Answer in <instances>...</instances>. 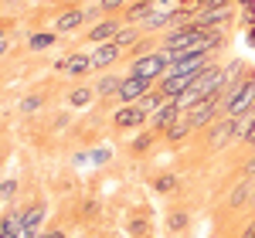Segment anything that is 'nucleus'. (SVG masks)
I'll return each instance as SVG.
<instances>
[{"label":"nucleus","instance_id":"nucleus-35","mask_svg":"<svg viewBox=\"0 0 255 238\" xmlns=\"http://www.w3.org/2000/svg\"><path fill=\"white\" fill-rule=\"evenodd\" d=\"M228 3H232V0H208V7H228ZM201 7H204V3H201Z\"/></svg>","mask_w":255,"mask_h":238},{"label":"nucleus","instance_id":"nucleus-21","mask_svg":"<svg viewBox=\"0 0 255 238\" xmlns=\"http://www.w3.org/2000/svg\"><path fill=\"white\" fill-rule=\"evenodd\" d=\"M41 221H44V204H34V208L24 211V228H27V232H38Z\"/></svg>","mask_w":255,"mask_h":238},{"label":"nucleus","instance_id":"nucleus-3","mask_svg":"<svg viewBox=\"0 0 255 238\" xmlns=\"http://www.w3.org/2000/svg\"><path fill=\"white\" fill-rule=\"evenodd\" d=\"M211 31H204V27H170L167 31V38H163V51L167 55H174V51H184V48H191V44H201V41L208 38Z\"/></svg>","mask_w":255,"mask_h":238},{"label":"nucleus","instance_id":"nucleus-43","mask_svg":"<svg viewBox=\"0 0 255 238\" xmlns=\"http://www.w3.org/2000/svg\"><path fill=\"white\" fill-rule=\"evenodd\" d=\"M252 146H255V143H252Z\"/></svg>","mask_w":255,"mask_h":238},{"label":"nucleus","instance_id":"nucleus-9","mask_svg":"<svg viewBox=\"0 0 255 238\" xmlns=\"http://www.w3.org/2000/svg\"><path fill=\"white\" fill-rule=\"evenodd\" d=\"M180 116H184V109L177 106V99H167V102H163V106L157 109V113L150 116V122H153L157 129H163V133H167V129H170V126H174Z\"/></svg>","mask_w":255,"mask_h":238},{"label":"nucleus","instance_id":"nucleus-22","mask_svg":"<svg viewBox=\"0 0 255 238\" xmlns=\"http://www.w3.org/2000/svg\"><path fill=\"white\" fill-rule=\"evenodd\" d=\"M0 232H10V235H20V232H24V211H10L7 218L0 221Z\"/></svg>","mask_w":255,"mask_h":238},{"label":"nucleus","instance_id":"nucleus-12","mask_svg":"<svg viewBox=\"0 0 255 238\" xmlns=\"http://www.w3.org/2000/svg\"><path fill=\"white\" fill-rule=\"evenodd\" d=\"M58 72H65V75H85L89 68H92V55H72V58H65L55 65Z\"/></svg>","mask_w":255,"mask_h":238},{"label":"nucleus","instance_id":"nucleus-37","mask_svg":"<svg viewBox=\"0 0 255 238\" xmlns=\"http://www.w3.org/2000/svg\"><path fill=\"white\" fill-rule=\"evenodd\" d=\"M242 238H255V221L249 225V228H245V235H242Z\"/></svg>","mask_w":255,"mask_h":238},{"label":"nucleus","instance_id":"nucleus-38","mask_svg":"<svg viewBox=\"0 0 255 238\" xmlns=\"http://www.w3.org/2000/svg\"><path fill=\"white\" fill-rule=\"evenodd\" d=\"M3 51H7V34L0 31V55H3Z\"/></svg>","mask_w":255,"mask_h":238},{"label":"nucleus","instance_id":"nucleus-2","mask_svg":"<svg viewBox=\"0 0 255 238\" xmlns=\"http://www.w3.org/2000/svg\"><path fill=\"white\" fill-rule=\"evenodd\" d=\"M252 106H255V75H245V79L225 96V113H228V116H242V113L252 109Z\"/></svg>","mask_w":255,"mask_h":238},{"label":"nucleus","instance_id":"nucleus-11","mask_svg":"<svg viewBox=\"0 0 255 238\" xmlns=\"http://www.w3.org/2000/svg\"><path fill=\"white\" fill-rule=\"evenodd\" d=\"M235 139L238 143H255V106L235 116Z\"/></svg>","mask_w":255,"mask_h":238},{"label":"nucleus","instance_id":"nucleus-17","mask_svg":"<svg viewBox=\"0 0 255 238\" xmlns=\"http://www.w3.org/2000/svg\"><path fill=\"white\" fill-rule=\"evenodd\" d=\"M249 194H255V177H252V174H249V177L232 191V208H242V204L249 201Z\"/></svg>","mask_w":255,"mask_h":238},{"label":"nucleus","instance_id":"nucleus-42","mask_svg":"<svg viewBox=\"0 0 255 238\" xmlns=\"http://www.w3.org/2000/svg\"><path fill=\"white\" fill-rule=\"evenodd\" d=\"M99 3H102V0H99Z\"/></svg>","mask_w":255,"mask_h":238},{"label":"nucleus","instance_id":"nucleus-39","mask_svg":"<svg viewBox=\"0 0 255 238\" xmlns=\"http://www.w3.org/2000/svg\"><path fill=\"white\" fill-rule=\"evenodd\" d=\"M238 3H242L245 10H255V0H238Z\"/></svg>","mask_w":255,"mask_h":238},{"label":"nucleus","instance_id":"nucleus-6","mask_svg":"<svg viewBox=\"0 0 255 238\" xmlns=\"http://www.w3.org/2000/svg\"><path fill=\"white\" fill-rule=\"evenodd\" d=\"M153 89V82L150 79H136V75H126L123 79V89H119V102H126V106H136L146 92Z\"/></svg>","mask_w":255,"mask_h":238},{"label":"nucleus","instance_id":"nucleus-25","mask_svg":"<svg viewBox=\"0 0 255 238\" xmlns=\"http://www.w3.org/2000/svg\"><path fill=\"white\" fill-rule=\"evenodd\" d=\"M191 129H194V126H191L187 119L180 116V119H177V122H174V126L167 129V139H184V136H187V133H191Z\"/></svg>","mask_w":255,"mask_h":238},{"label":"nucleus","instance_id":"nucleus-16","mask_svg":"<svg viewBox=\"0 0 255 238\" xmlns=\"http://www.w3.org/2000/svg\"><path fill=\"white\" fill-rule=\"evenodd\" d=\"M143 113H139L136 106H123L116 113V126H123V129H133V126H143Z\"/></svg>","mask_w":255,"mask_h":238},{"label":"nucleus","instance_id":"nucleus-15","mask_svg":"<svg viewBox=\"0 0 255 238\" xmlns=\"http://www.w3.org/2000/svg\"><path fill=\"white\" fill-rule=\"evenodd\" d=\"M245 75H249V72H245V61H232V65L225 68V85H221V99H225V96H228V92H232V89H235V85H238L242 79H245Z\"/></svg>","mask_w":255,"mask_h":238},{"label":"nucleus","instance_id":"nucleus-40","mask_svg":"<svg viewBox=\"0 0 255 238\" xmlns=\"http://www.w3.org/2000/svg\"><path fill=\"white\" fill-rule=\"evenodd\" d=\"M0 238H17V235H10V232H0Z\"/></svg>","mask_w":255,"mask_h":238},{"label":"nucleus","instance_id":"nucleus-41","mask_svg":"<svg viewBox=\"0 0 255 238\" xmlns=\"http://www.w3.org/2000/svg\"><path fill=\"white\" fill-rule=\"evenodd\" d=\"M187 3H208V0H187Z\"/></svg>","mask_w":255,"mask_h":238},{"label":"nucleus","instance_id":"nucleus-7","mask_svg":"<svg viewBox=\"0 0 255 238\" xmlns=\"http://www.w3.org/2000/svg\"><path fill=\"white\" fill-rule=\"evenodd\" d=\"M228 139H235V116H218L211 122V133H208V146H221V143H228Z\"/></svg>","mask_w":255,"mask_h":238},{"label":"nucleus","instance_id":"nucleus-29","mask_svg":"<svg viewBox=\"0 0 255 238\" xmlns=\"http://www.w3.org/2000/svg\"><path fill=\"white\" fill-rule=\"evenodd\" d=\"M38 106H41V96H27V99L20 102V109H24V113H34Z\"/></svg>","mask_w":255,"mask_h":238},{"label":"nucleus","instance_id":"nucleus-32","mask_svg":"<svg viewBox=\"0 0 255 238\" xmlns=\"http://www.w3.org/2000/svg\"><path fill=\"white\" fill-rule=\"evenodd\" d=\"M123 3H126V0H102V3H99V7H102V10H119V7H123Z\"/></svg>","mask_w":255,"mask_h":238},{"label":"nucleus","instance_id":"nucleus-18","mask_svg":"<svg viewBox=\"0 0 255 238\" xmlns=\"http://www.w3.org/2000/svg\"><path fill=\"white\" fill-rule=\"evenodd\" d=\"M150 14H153V0H139V3H133V7L126 10V20H129V24H143Z\"/></svg>","mask_w":255,"mask_h":238},{"label":"nucleus","instance_id":"nucleus-8","mask_svg":"<svg viewBox=\"0 0 255 238\" xmlns=\"http://www.w3.org/2000/svg\"><path fill=\"white\" fill-rule=\"evenodd\" d=\"M177 24V7L174 3H160V7H153V14L143 20V31H157V27H174Z\"/></svg>","mask_w":255,"mask_h":238},{"label":"nucleus","instance_id":"nucleus-33","mask_svg":"<svg viewBox=\"0 0 255 238\" xmlns=\"http://www.w3.org/2000/svg\"><path fill=\"white\" fill-rule=\"evenodd\" d=\"M92 160H96V163H102V160H109V150H96V153H92Z\"/></svg>","mask_w":255,"mask_h":238},{"label":"nucleus","instance_id":"nucleus-28","mask_svg":"<svg viewBox=\"0 0 255 238\" xmlns=\"http://www.w3.org/2000/svg\"><path fill=\"white\" fill-rule=\"evenodd\" d=\"M174 187H177V177H174V174L157 177V191H160V194H167V191H174Z\"/></svg>","mask_w":255,"mask_h":238},{"label":"nucleus","instance_id":"nucleus-27","mask_svg":"<svg viewBox=\"0 0 255 238\" xmlns=\"http://www.w3.org/2000/svg\"><path fill=\"white\" fill-rule=\"evenodd\" d=\"M92 92H96V89H75V92H72V106H89Z\"/></svg>","mask_w":255,"mask_h":238},{"label":"nucleus","instance_id":"nucleus-23","mask_svg":"<svg viewBox=\"0 0 255 238\" xmlns=\"http://www.w3.org/2000/svg\"><path fill=\"white\" fill-rule=\"evenodd\" d=\"M55 41H58V38H55L51 31H41V34H31L27 44H31V51H44V48H51Z\"/></svg>","mask_w":255,"mask_h":238},{"label":"nucleus","instance_id":"nucleus-10","mask_svg":"<svg viewBox=\"0 0 255 238\" xmlns=\"http://www.w3.org/2000/svg\"><path fill=\"white\" fill-rule=\"evenodd\" d=\"M119 48L116 41H106V44H96V51H92V68H109V65H116L119 61Z\"/></svg>","mask_w":255,"mask_h":238},{"label":"nucleus","instance_id":"nucleus-1","mask_svg":"<svg viewBox=\"0 0 255 238\" xmlns=\"http://www.w3.org/2000/svg\"><path fill=\"white\" fill-rule=\"evenodd\" d=\"M167 72H170V55H167V51H150V55H139V58L133 61V72H129V75L157 82V79H163Z\"/></svg>","mask_w":255,"mask_h":238},{"label":"nucleus","instance_id":"nucleus-34","mask_svg":"<svg viewBox=\"0 0 255 238\" xmlns=\"http://www.w3.org/2000/svg\"><path fill=\"white\" fill-rule=\"evenodd\" d=\"M38 238H65V232H61V228H55V232H44V235H38Z\"/></svg>","mask_w":255,"mask_h":238},{"label":"nucleus","instance_id":"nucleus-26","mask_svg":"<svg viewBox=\"0 0 255 238\" xmlns=\"http://www.w3.org/2000/svg\"><path fill=\"white\" fill-rule=\"evenodd\" d=\"M187 215H184V211H174V215H170V218H167V228H170V232H184V228H187Z\"/></svg>","mask_w":255,"mask_h":238},{"label":"nucleus","instance_id":"nucleus-14","mask_svg":"<svg viewBox=\"0 0 255 238\" xmlns=\"http://www.w3.org/2000/svg\"><path fill=\"white\" fill-rule=\"evenodd\" d=\"M85 17H89L85 10H65V14H58V20H55V31H58V34H68V31L82 27Z\"/></svg>","mask_w":255,"mask_h":238},{"label":"nucleus","instance_id":"nucleus-30","mask_svg":"<svg viewBox=\"0 0 255 238\" xmlns=\"http://www.w3.org/2000/svg\"><path fill=\"white\" fill-rule=\"evenodd\" d=\"M146 146H150V133H143V136H136V139H133V150H136V153H143Z\"/></svg>","mask_w":255,"mask_h":238},{"label":"nucleus","instance_id":"nucleus-19","mask_svg":"<svg viewBox=\"0 0 255 238\" xmlns=\"http://www.w3.org/2000/svg\"><path fill=\"white\" fill-rule=\"evenodd\" d=\"M163 102H167V99H163L160 92H146V96H143V99L136 102V109H139V113H143L146 119H150V116H153V113L160 109V106H163Z\"/></svg>","mask_w":255,"mask_h":238},{"label":"nucleus","instance_id":"nucleus-24","mask_svg":"<svg viewBox=\"0 0 255 238\" xmlns=\"http://www.w3.org/2000/svg\"><path fill=\"white\" fill-rule=\"evenodd\" d=\"M113 41H116L119 48H129V44H136V41H139V31H136V27H119V34Z\"/></svg>","mask_w":255,"mask_h":238},{"label":"nucleus","instance_id":"nucleus-31","mask_svg":"<svg viewBox=\"0 0 255 238\" xmlns=\"http://www.w3.org/2000/svg\"><path fill=\"white\" fill-rule=\"evenodd\" d=\"M14 191H17V184H14V180H3V184H0V198H10Z\"/></svg>","mask_w":255,"mask_h":238},{"label":"nucleus","instance_id":"nucleus-20","mask_svg":"<svg viewBox=\"0 0 255 238\" xmlns=\"http://www.w3.org/2000/svg\"><path fill=\"white\" fill-rule=\"evenodd\" d=\"M119 89H123V79H119V75H102V79L96 82L99 96H119Z\"/></svg>","mask_w":255,"mask_h":238},{"label":"nucleus","instance_id":"nucleus-5","mask_svg":"<svg viewBox=\"0 0 255 238\" xmlns=\"http://www.w3.org/2000/svg\"><path fill=\"white\" fill-rule=\"evenodd\" d=\"M232 20V10L228 7H201L194 10V27H204V31H225V24Z\"/></svg>","mask_w":255,"mask_h":238},{"label":"nucleus","instance_id":"nucleus-4","mask_svg":"<svg viewBox=\"0 0 255 238\" xmlns=\"http://www.w3.org/2000/svg\"><path fill=\"white\" fill-rule=\"evenodd\" d=\"M221 96H208V99H201L197 106H191V109H184V119L194 126V129H201V126H211L218 119V109H221Z\"/></svg>","mask_w":255,"mask_h":238},{"label":"nucleus","instance_id":"nucleus-36","mask_svg":"<svg viewBox=\"0 0 255 238\" xmlns=\"http://www.w3.org/2000/svg\"><path fill=\"white\" fill-rule=\"evenodd\" d=\"M245 41H249V48H255V27H249V34H245Z\"/></svg>","mask_w":255,"mask_h":238},{"label":"nucleus","instance_id":"nucleus-13","mask_svg":"<svg viewBox=\"0 0 255 238\" xmlns=\"http://www.w3.org/2000/svg\"><path fill=\"white\" fill-rule=\"evenodd\" d=\"M119 27H123L119 20H99L96 27L89 31V41H92V44H106L109 38H116V34H119Z\"/></svg>","mask_w":255,"mask_h":238}]
</instances>
